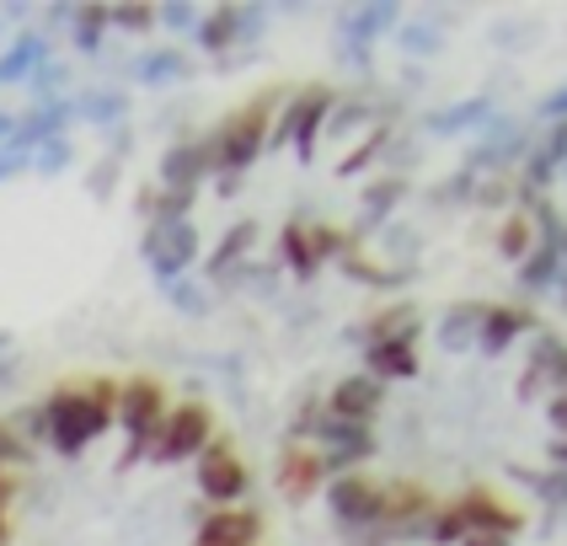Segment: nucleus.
Wrapping results in <instances>:
<instances>
[{"label":"nucleus","mask_w":567,"mask_h":546,"mask_svg":"<svg viewBox=\"0 0 567 546\" xmlns=\"http://www.w3.org/2000/svg\"><path fill=\"white\" fill-rule=\"evenodd\" d=\"M284 482L353 546H514L567 509V327L472 289L380 306L289 423Z\"/></svg>","instance_id":"obj_1"},{"label":"nucleus","mask_w":567,"mask_h":546,"mask_svg":"<svg viewBox=\"0 0 567 546\" xmlns=\"http://www.w3.org/2000/svg\"><path fill=\"white\" fill-rule=\"evenodd\" d=\"M0 546H268V504L204 391L70 370L0 408Z\"/></svg>","instance_id":"obj_3"},{"label":"nucleus","mask_w":567,"mask_h":546,"mask_svg":"<svg viewBox=\"0 0 567 546\" xmlns=\"http://www.w3.org/2000/svg\"><path fill=\"white\" fill-rule=\"evenodd\" d=\"M412 128L338 81H279L225 107L161 166L156 253L209 300L262 321L348 311L417 257Z\"/></svg>","instance_id":"obj_2"}]
</instances>
